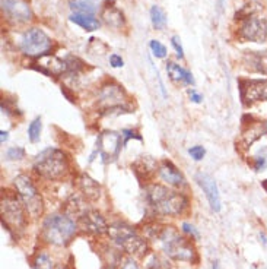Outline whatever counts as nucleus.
<instances>
[{
    "instance_id": "f257e3e1",
    "label": "nucleus",
    "mask_w": 267,
    "mask_h": 269,
    "mask_svg": "<svg viewBox=\"0 0 267 269\" xmlns=\"http://www.w3.org/2000/svg\"><path fill=\"white\" fill-rule=\"evenodd\" d=\"M146 200L159 215L175 217L187 208V199L184 194L169 190L161 184H150L146 187Z\"/></svg>"
},
{
    "instance_id": "f03ea898",
    "label": "nucleus",
    "mask_w": 267,
    "mask_h": 269,
    "mask_svg": "<svg viewBox=\"0 0 267 269\" xmlns=\"http://www.w3.org/2000/svg\"><path fill=\"white\" fill-rule=\"evenodd\" d=\"M161 247L168 257L178 262H196L197 252L194 246L187 239L181 237L178 231L172 227H163L161 233Z\"/></svg>"
},
{
    "instance_id": "7ed1b4c3",
    "label": "nucleus",
    "mask_w": 267,
    "mask_h": 269,
    "mask_svg": "<svg viewBox=\"0 0 267 269\" xmlns=\"http://www.w3.org/2000/svg\"><path fill=\"white\" fill-rule=\"evenodd\" d=\"M34 170L37 174L47 180L61 179L69 170L66 154L57 148H47L37 155L34 161Z\"/></svg>"
},
{
    "instance_id": "20e7f679",
    "label": "nucleus",
    "mask_w": 267,
    "mask_h": 269,
    "mask_svg": "<svg viewBox=\"0 0 267 269\" xmlns=\"http://www.w3.org/2000/svg\"><path fill=\"white\" fill-rule=\"evenodd\" d=\"M76 233V224L67 215H50L43 224V237L54 246H66Z\"/></svg>"
},
{
    "instance_id": "39448f33",
    "label": "nucleus",
    "mask_w": 267,
    "mask_h": 269,
    "mask_svg": "<svg viewBox=\"0 0 267 269\" xmlns=\"http://www.w3.org/2000/svg\"><path fill=\"white\" fill-rule=\"evenodd\" d=\"M108 236L113 239L116 244L129 254H143L148 250V243L137 231L133 230L130 225L124 223H116L110 225Z\"/></svg>"
},
{
    "instance_id": "423d86ee",
    "label": "nucleus",
    "mask_w": 267,
    "mask_h": 269,
    "mask_svg": "<svg viewBox=\"0 0 267 269\" xmlns=\"http://www.w3.org/2000/svg\"><path fill=\"white\" fill-rule=\"evenodd\" d=\"M15 187L19 199L22 200V205L25 207L27 212L32 218H37L43 212V199L38 193L37 187L34 186L32 180L28 176H18L15 179Z\"/></svg>"
},
{
    "instance_id": "0eeeda50",
    "label": "nucleus",
    "mask_w": 267,
    "mask_h": 269,
    "mask_svg": "<svg viewBox=\"0 0 267 269\" xmlns=\"http://www.w3.org/2000/svg\"><path fill=\"white\" fill-rule=\"evenodd\" d=\"M51 40L40 28H31L28 30L21 40V50L24 54L30 57H44L51 50Z\"/></svg>"
},
{
    "instance_id": "6e6552de",
    "label": "nucleus",
    "mask_w": 267,
    "mask_h": 269,
    "mask_svg": "<svg viewBox=\"0 0 267 269\" xmlns=\"http://www.w3.org/2000/svg\"><path fill=\"white\" fill-rule=\"evenodd\" d=\"M238 37L244 41L250 43H266L267 41V21L261 18H247L242 19L241 27L238 30Z\"/></svg>"
},
{
    "instance_id": "1a4fd4ad",
    "label": "nucleus",
    "mask_w": 267,
    "mask_h": 269,
    "mask_svg": "<svg viewBox=\"0 0 267 269\" xmlns=\"http://www.w3.org/2000/svg\"><path fill=\"white\" fill-rule=\"evenodd\" d=\"M239 94L244 105L267 101V79H248L239 82Z\"/></svg>"
},
{
    "instance_id": "9d476101",
    "label": "nucleus",
    "mask_w": 267,
    "mask_h": 269,
    "mask_svg": "<svg viewBox=\"0 0 267 269\" xmlns=\"http://www.w3.org/2000/svg\"><path fill=\"white\" fill-rule=\"evenodd\" d=\"M121 139H123V134L113 132V130L103 132L98 136V142H97L98 154L101 155L104 163L113 161V160H116L119 157L121 145H124L121 142Z\"/></svg>"
},
{
    "instance_id": "9b49d317",
    "label": "nucleus",
    "mask_w": 267,
    "mask_h": 269,
    "mask_svg": "<svg viewBox=\"0 0 267 269\" xmlns=\"http://www.w3.org/2000/svg\"><path fill=\"white\" fill-rule=\"evenodd\" d=\"M18 197L6 194L2 199V215L9 224H12L15 228H21L25 224V215H24V210L21 207L22 200Z\"/></svg>"
},
{
    "instance_id": "f8f14e48",
    "label": "nucleus",
    "mask_w": 267,
    "mask_h": 269,
    "mask_svg": "<svg viewBox=\"0 0 267 269\" xmlns=\"http://www.w3.org/2000/svg\"><path fill=\"white\" fill-rule=\"evenodd\" d=\"M196 181L203 189L212 211L213 212H219L221 211V196H219V190H218L216 181L213 180V177L206 174V173H197L196 174Z\"/></svg>"
},
{
    "instance_id": "ddd939ff",
    "label": "nucleus",
    "mask_w": 267,
    "mask_h": 269,
    "mask_svg": "<svg viewBox=\"0 0 267 269\" xmlns=\"http://www.w3.org/2000/svg\"><path fill=\"white\" fill-rule=\"evenodd\" d=\"M2 9L15 22L24 24V22H30L32 19L30 6L24 0H2Z\"/></svg>"
},
{
    "instance_id": "4468645a",
    "label": "nucleus",
    "mask_w": 267,
    "mask_h": 269,
    "mask_svg": "<svg viewBox=\"0 0 267 269\" xmlns=\"http://www.w3.org/2000/svg\"><path fill=\"white\" fill-rule=\"evenodd\" d=\"M79 221L82 230L94 236H101L104 233H108L110 228L104 217L97 211H88L82 218H79Z\"/></svg>"
},
{
    "instance_id": "2eb2a0df",
    "label": "nucleus",
    "mask_w": 267,
    "mask_h": 269,
    "mask_svg": "<svg viewBox=\"0 0 267 269\" xmlns=\"http://www.w3.org/2000/svg\"><path fill=\"white\" fill-rule=\"evenodd\" d=\"M98 100L108 110L120 108L121 104L124 103V91L121 90V87L119 85L108 84L101 88L100 94H98Z\"/></svg>"
},
{
    "instance_id": "dca6fc26",
    "label": "nucleus",
    "mask_w": 267,
    "mask_h": 269,
    "mask_svg": "<svg viewBox=\"0 0 267 269\" xmlns=\"http://www.w3.org/2000/svg\"><path fill=\"white\" fill-rule=\"evenodd\" d=\"M244 66L255 74L267 75V50L264 51H245L242 57Z\"/></svg>"
},
{
    "instance_id": "f3484780",
    "label": "nucleus",
    "mask_w": 267,
    "mask_h": 269,
    "mask_svg": "<svg viewBox=\"0 0 267 269\" xmlns=\"http://www.w3.org/2000/svg\"><path fill=\"white\" fill-rule=\"evenodd\" d=\"M159 176L163 181H166L169 186H174V187H183L186 186V179L184 176L180 173L175 165L169 161H163L162 165L159 167Z\"/></svg>"
},
{
    "instance_id": "a211bd4d",
    "label": "nucleus",
    "mask_w": 267,
    "mask_h": 269,
    "mask_svg": "<svg viewBox=\"0 0 267 269\" xmlns=\"http://www.w3.org/2000/svg\"><path fill=\"white\" fill-rule=\"evenodd\" d=\"M101 18H103L105 25H108L110 28H114V30H121L126 24L123 12L116 6H104V9L101 12Z\"/></svg>"
},
{
    "instance_id": "6ab92c4d",
    "label": "nucleus",
    "mask_w": 267,
    "mask_h": 269,
    "mask_svg": "<svg viewBox=\"0 0 267 269\" xmlns=\"http://www.w3.org/2000/svg\"><path fill=\"white\" fill-rule=\"evenodd\" d=\"M79 189L89 200H97L101 196V187H100L98 181L91 179L88 174H82L79 177Z\"/></svg>"
},
{
    "instance_id": "aec40b11",
    "label": "nucleus",
    "mask_w": 267,
    "mask_h": 269,
    "mask_svg": "<svg viewBox=\"0 0 267 269\" xmlns=\"http://www.w3.org/2000/svg\"><path fill=\"white\" fill-rule=\"evenodd\" d=\"M166 72H168V76L171 78V81H174V82H183V84H187V85H193L194 84L193 75L174 61L166 63Z\"/></svg>"
},
{
    "instance_id": "412c9836",
    "label": "nucleus",
    "mask_w": 267,
    "mask_h": 269,
    "mask_svg": "<svg viewBox=\"0 0 267 269\" xmlns=\"http://www.w3.org/2000/svg\"><path fill=\"white\" fill-rule=\"evenodd\" d=\"M66 210H67V214L70 215H76L79 218H82L86 212H88V207H86V202L83 200L82 196L79 194H72L67 202H66Z\"/></svg>"
},
{
    "instance_id": "4be33fe9",
    "label": "nucleus",
    "mask_w": 267,
    "mask_h": 269,
    "mask_svg": "<svg viewBox=\"0 0 267 269\" xmlns=\"http://www.w3.org/2000/svg\"><path fill=\"white\" fill-rule=\"evenodd\" d=\"M70 21L74 22L76 25H79L80 28L85 31H95L100 28V21L94 15H88V14H77L74 12L70 15Z\"/></svg>"
},
{
    "instance_id": "5701e85b",
    "label": "nucleus",
    "mask_w": 267,
    "mask_h": 269,
    "mask_svg": "<svg viewBox=\"0 0 267 269\" xmlns=\"http://www.w3.org/2000/svg\"><path fill=\"white\" fill-rule=\"evenodd\" d=\"M156 167H158L156 161L153 158H150V157H142L140 160H137L133 164L136 174L137 176H145V177L153 174L155 170H156Z\"/></svg>"
},
{
    "instance_id": "b1692460",
    "label": "nucleus",
    "mask_w": 267,
    "mask_h": 269,
    "mask_svg": "<svg viewBox=\"0 0 267 269\" xmlns=\"http://www.w3.org/2000/svg\"><path fill=\"white\" fill-rule=\"evenodd\" d=\"M72 9L77 14H88L94 15L97 11V3L94 0H74L72 2Z\"/></svg>"
},
{
    "instance_id": "393cba45",
    "label": "nucleus",
    "mask_w": 267,
    "mask_h": 269,
    "mask_svg": "<svg viewBox=\"0 0 267 269\" xmlns=\"http://www.w3.org/2000/svg\"><path fill=\"white\" fill-rule=\"evenodd\" d=\"M150 21H152V25L156 28V30H163L165 25H166V15L159 6H152L150 8Z\"/></svg>"
},
{
    "instance_id": "a878e982",
    "label": "nucleus",
    "mask_w": 267,
    "mask_h": 269,
    "mask_svg": "<svg viewBox=\"0 0 267 269\" xmlns=\"http://www.w3.org/2000/svg\"><path fill=\"white\" fill-rule=\"evenodd\" d=\"M267 167V147L261 148L252 158V168L255 171H263Z\"/></svg>"
},
{
    "instance_id": "bb28decb",
    "label": "nucleus",
    "mask_w": 267,
    "mask_h": 269,
    "mask_svg": "<svg viewBox=\"0 0 267 269\" xmlns=\"http://www.w3.org/2000/svg\"><path fill=\"white\" fill-rule=\"evenodd\" d=\"M41 127H43V124H41V119L40 117H37V119H34L31 121L30 127H28V136H30V141L32 144H35V142L40 141Z\"/></svg>"
},
{
    "instance_id": "cd10ccee",
    "label": "nucleus",
    "mask_w": 267,
    "mask_h": 269,
    "mask_svg": "<svg viewBox=\"0 0 267 269\" xmlns=\"http://www.w3.org/2000/svg\"><path fill=\"white\" fill-rule=\"evenodd\" d=\"M34 269H54V263L48 254L40 253L34 260Z\"/></svg>"
},
{
    "instance_id": "c85d7f7f",
    "label": "nucleus",
    "mask_w": 267,
    "mask_h": 269,
    "mask_svg": "<svg viewBox=\"0 0 267 269\" xmlns=\"http://www.w3.org/2000/svg\"><path fill=\"white\" fill-rule=\"evenodd\" d=\"M148 269H175L169 262L158 257L156 254H150L148 259Z\"/></svg>"
},
{
    "instance_id": "c756f323",
    "label": "nucleus",
    "mask_w": 267,
    "mask_h": 269,
    "mask_svg": "<svg viewBox=\"0 0 267 269\" xmlns=\"http://www.w3.org/2000/svg\"><path fill=\"white\" fill-rule=\"evenodd\" d=\"M149 47H150V50H152V53H153L155 57L163 59V57L166 56V48H165V45H163L162 43H159V41H156V40H152Z\"/></svg>"
},
{
    "instance_id": "7c9ffc66",
    "label": "nucleus",
    "mask_w": 267,
    "mask_h": 269,
    "mask_svg": "<svg viewBox=\"0 0 267 269\" xmlns=\"http://www.w3.org/2000/svg\"><path fill=\"white\" fill-rule=\"evenodd\" d=\"M6 157H8V160H12V161H15V160H22V158L25 157V150L21 148V147L9 148L8 152H6Z\"/></svg>"
},
{
    "instance_id": "2f4dec72",
    "label": "nucleus",
    "mask_w": 267,
    "mask_h": 269,
    "mask_svg": "<svg viewBox=\"0 0 267 269\" xmlns=\"http://www.w3.org/2000/svg\"><path fill=\"white\" fill-rule=\"evenodd\" d=\"M119 269H140L139 263L132 257H121L119 263Z\"/></svg>"
},
{
    "instance_id": "473e14b6",
    "label": "nucleus",
    "mask_w": 267,
    "mask_h": 269,
    "mask_svg": "<svg viewBox=\"0 0 267 269\" xmlns=\"http://www.w3.org/2000/svg\"><path fill=\"white\" fill-rule=\"evenodd\" d=\"M189 154L192 155V158H193V160H196V161H200V160H203V157H205V154H206V150H205L203 147L197 145V147L190 148V150H189Z\"/></svg>"
},
{
    "instance_id": "72a5a7b5",
    "label": "nucleus",
    "mask_w": 267,
    "mask_h": 269,
    "mask_svg": "<svg viewBox=\"0 0 267 269\" xmlns=\"http://www.w3.org/2000/svg\"><path fill=\"white\" fill-rule=\"evenodd\" d=\"M121 134H123V144H124V145H127V142H129L130 139H137V141H142V138H140L139 134L134 133L133 130H129V129L123 130V132H121Z\"/></svg>"
},
{
    "instance_id": "f704fd0d",
    "label": "nucleus",
    "mask_w": 267,
    "mask_h": 269,
    "mask_svg": "<svg viewBox=\"0 0 267 269\" xmlns=\"http://www.w3.org/2000/svg\"><path fill=\"white\" fill-rule=\"evenodd\" d=\"M171 44L174 47V50L177 51L178 57H184V50H183V45L180 43V38H178L177 35H174V37L171 38Z\"/></svg>"
},
{
    "instance_id": "c9c22d12",
    "label": "nucleus",
    "mask_w": 267,
    "mask_h": 269,
    "mask_svg": "<svg viewBox=\"0 0 267 269\" xmlns=\"http://www.w3.org/2000/svg\"><path fill=\"white\" fill-rule=\"evenodd\" d=\"M183 230H184V233H187V234L192 236L193 239H199V231L196 230L194 225L189 224V223H184V224H183Z\"/></svg>"
},
{
    "instance_id": "e433bc0d",
    "label": "nucleus",
    "mask_w": 267,
    "mask_h": 269,
    "mask_svg": "<svg viewBox=\"0 0 267 269\" xmlns=\"http://www.w3.org/2000/svg\"><path fill=\"white\" fill-rule=\"evenodd\" d=\"M110 64H111L113 68H123L124 61H123L121 56H119V54H111V56H110Z\"/></svg>"
},
{
    "instance_id": "4c0bfd02",
    "label": "nucleus",
    "mask_w": 267,
    "mask_h": 269,
    "mask_svg": "<svg viewBox=\"0 0 267 269\" xmlns=\"http://www.w3.org/2000/svg\"><path fill=\"white\" fill-rule=\"evenodd\" d=\"M189 97H190V100L193 101V103H202V95L197 92V91H194V90H190L189 91Z\"/></svg>"
},
{
    "instance_id": "58836bf2",
    "label": "nucleus",
    "mask_w": 267,
    "mask_h": 269,
    "mask_svg": "<svg viewBox=\"0 0 267 269\" xmlns=\"http://www.w3.org/2000/svg\"><path fill=\"white\" fill-rule=\"evenodd\" d=\"M0 134H2V136H0V142H2V144H5V142L9 139V132H5V130H2V132H0Z\"/></svg>"
},
{
    "instance_id": "ea45409f",
    "label": "nucleus",
    "mask_w": 267,
    "mask_h": 269,
    "mask_svg": "<svg viewBox=\"0 0 267 269\" xmlns=\"http://www.w3.org/2000/svg\"><path fill=\"white\" fill-rule=\"evenodd\" d=\"M218 3H219V8L222 9V6H223V3H225V0H218Z\"/></svg>"
},
{
    "instance_id": "a19ab883",
    "label": "nucleus",
    "mask_w": 267,
    "mask_h": 269,
    "mask_svg": "<svg viewBox=\"0 0 267 269\" xmlns=\"http://www.w3.org/2000/svg\"><path fill=\"white\" fill-rule=\"evenodd\" d=\"M213 269H221L219 268V265H218V262H215V263H213Z\"/></svg>"
},
{
    "instance_id": "79ce46f5",
    "label": "nucleus",
    "mask_w": 267,
    "mask_h": 269,
    "mask_svg": "<svg viewBox=\"0 0 267 269\" xmlns=\"http://www.w3.org/2000/svg\"><path fill=\"white\" fill-rule=\"evenodd\" d=\"M264 130H266V133H267V121L264 123Z\"/></svg>"
}]
</instances>
